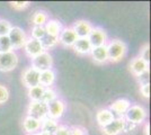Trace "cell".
<instances>
[{"label": "cell", "instance_id": "obj_3", "mask_svg": "<svg viewBox=\"0 0 151 135\" xmlns=\"http://www.w3.org/2000/svg\"><path fill=\"white\" fill-rule=\"evenodd\" d=\"M18 64V55L16 52L9 51L0 53V71L9 72L13 71Z\"/></svg>", "mask_w": 151, "mask_h": 135}, {"label": "cell", "instance_id": "obj_35", "mask_svg": "<svg viewBox=\"0 0 151 135\" xmlns=\"http://www.w3.org/2000/svg\"><path fill=\"white\" fill-rule=\"evenodd\" d=\"M53 135H69V127L65 125H59V127Z\"/></svg>", "mask_w": 151, "mask_h": 135}, {"label": "cell", "instance_id": "obj_7", "mask_svg": "<svg viewBox=\"0 0 151 135\" xmlns=\"http://www.w3.org/2000/svg\"><path fill=\"white\" fill-rule=\"evenodd\" d=\"M124 123H125L124 117H117V118L115 117L109 124L101 127V132L104 135H119L123 132Z\"/></svg>", "mask_w": 151, "mask_h": 135}, {"label": "cell", "instance_id": "obj_27", "mask_svg": "<svg viewBox=\"0 0 151 135\" xmlns=\"http://www.w3.org/2000/svg\"><path fill=\"white\" fill-rule=\"evenodd\" d=\"M9 51H13V49H12V44H10L8 36H0V53Z\"/></svg>", "mask_w": 151, "mask_h": 135}, {"label": "cell", "instance_id": "obj_33", "mask_svg": "<svg viewBox=\"0 0 151 135\" xmlns=\"http://www.w3.org/2000/svg\"><path fill=\"white\" fill-rule=\"evenodd\" d=\"M141 59H143L145 62H148L149 63V61H150V47H149V45H145V47H143V50H142V53H141Z\"/></svg>", "mask_w": 151, "mask_h": 135}, {"label": "cell", "instance_id": "obj_34", "mask_svg": "<svg viewBox=\"0 0 151 135\" xmlns=\"http://www.w3.org/2000/svg\"><path fill=\"white\" fill-rule=\"evenodd\" d=\"M69 135H86V132L81 127L73 126V127L69 129Z\"/></svg>", "mask_w": 151, "mask_h": 135}, {"label": "cell", "instance_id": "obj_36", "mask_svg": "<svg viewBox=\"0 0 151 135\" xmlns=\"http://www.w3.org/2000/svg\"><path fill=\"white\" fill-rule=\"evenodd\" d=\"M135 127H137V124L129 122V121H125V123H124V129H123V132H124V133H130V132H132L133 129H135Z\"/></svg>", "mask_w": 151, "mask_h": 135}, {"label": "cell", "instance_id": "obj_18", "mask_svg": "<svg viewBox=\"0 0 151 135\" xmlns=\"http://www.w3.org/2000/svg\"><path fill=\"white\" fill-rule=\"evenodd\" d=\"M115 118V115L112 110L109 109H101L98 110L97 115H96V119H97V123L98 125L104 127L105 125L109 124V123L113 121Z\"/></svg>", "mask_w": 151, "mask_h": 135}, {"label": "cell", "instance_id": "obj_23", "mask_svg": "<svg viewBox=\"0 0 151 135\" xmlns=\"http://www.w3.org/2000/svg\"><path fill=\"white\" fill-rule=\"evenodd\" d=\"M40 42H41V44H42V46H43L44 50L45 49L49 50V49L54 47V46L59 43V39L55 37V36H52V35H49V34H45L44 36L40 39Z\"/></svg>", "mask_w": 151, "mask_h": 135}, {"label": "cell", "instance_id": "obj_22", "mask_svg": "<svg viewBox=\"0 0 151 135\" xmlns=\"http://www.w3.org/2000/svg\"><path fill=\"white\" fill-rule=\"evenodd\" d=\"M23 127L27 133H34V132H36L41 129V122L33 118V117L27 116L23 122Z\"/></svg>", "mask_w": 151, "mask_h": 135}, {"label": "cell", "instance_id": "obj_32", "mask_svg": "<svg viewBox=\"0 0 151 135\" xmlns=\"http://www.w3.org/2000/svg\"><path fill=\"white\" fill-rule=\"evenodd\" d=\"M149 79H150V77H149V71H147V72H145V73H142V74L138 76V80L141 86L147 84H150V82H149Z\"/></svg>", "mask_w": 151, "mask_h": 135}, {"label": "cell", "instance_id": "obj_15", "mask_svg": "<svg viewBox=\"0 0 151 135\" xmlns=\"http://www.w3.org/2000/svg\"><path fill=\"white\" fill-rule=\"evenodd\" d=\"M91 56L93 60L97 63H105L108 61V55H107V46L106 45H101V46H97V47H93L91 49Z\"/></svg>", "mask_w": 151, "mask_h": 135}, {"label": "cell", "instance_id": "obj_12", "mask_svg": "<svg viewBox=\"0 0 151 135\" xmlns=\"http://www.w3.org/2000/svg\"><path fill=\"white\" fill-rule=\"evenodd\" d=\"M72 29L75 31L78 39H86L89 36V34L93 29V26L87 20H78L75 23Z\"/></svg>", "mask_w": 151, "mask_h": 135}, {"label": "cell", "instance_id": "obj_14", "mask_svg": "<svg viewBox=\"0 0 151 135\" xmlns=\"http://www.w3.org/2000/svg\"><path fill=\"white\" fill-rule=\"evenodd\" d=\"M130 68H131V71L138 77L140 74H142V73H145L147 71H149V63L145 62L143 59L135 58L132 60V62L130 64Z\"/></svg>", "mask_w": 151, "mask_h": 135}, {"label": "cell", "instance_id": "obj_31", "mask_svg": "<svg viewBox=\"0 0 151 135\" xmlns=\"http://www.w3.org/2000/svg\"><path fill=\"white\" fill-rule=\"evenodd\" d=\"M10 5L16 10H23L28 7L29 2L28 1H13V2H10Z\"/></svg>", "mask_w": 151, "mask_h": 135}, {"label": "cell", "instance_id": "obj_19", "mask_svg": "<svg viewBox=\"0 0 151 135\" xmlns=\"http://www.w3.org/2000/svg\"><path fill=\"white\" fill-rule=\"evenodd\" d=\"M73 50H75L78 54H88L91 51V45L89 43L88 37L86 39H78L76 41V43L72 45Z\"/></svg>", "mask_w": 151, "mask_h": 135}, {"label": "cell", "instance_id": "obj_17", "mask_svg": "<svg viewBox=\"0 0 151 135\" xmlns=\"http://www.w3.org/2000/svg\"><path fill=\"white\" fill-rule=\"evenodd\" d=\"M130 106H131V104L130 101L127 100V99H117V100H115L112 105H111V107H109V110H112L114 113H116V114H119L121 117H123V115L126 113V110L130 108Z\"/></svg>", "mask_w": 151, "mask_h": 135}, {"label": "cell", "instance_id": "obj_8", "mask_svg": "<svg viewBox=\"0 0 151 135\" xmlns=\"http://www.w3.org/2000/svg\"><path fill=\"white\" fill-rule=\"evenodd\" d=\"M22 81H23L24 86H26L28 89L33 88V87H36L40 84V72L32 66L27 68L23 72Z\"/></svg>", "mask_w": 151, "mask_h": 135}, {"label": "cell", "instance_id": "obj_13", "mask_svg": "<svg viewBox=\"0 0 151 135\" xmlns=\"http://www.w3.org/2000/svg\"><path fill=\"white\" fill-rule=\"evenodd\" d=\"M58 39H59V42L64 46H72L78 39V36L76 35L72 27H68V28H63Z\"/></svg>", "mask_w": 151, "mask_h": 135}, {"label": "cell", "instance_id": "obj_20", "mask_svg": "<svg viewBox=\"0 0 151 135\" xmlns=\"http://www.w3.org/2000/svg\"><path fill=\"white\" fill-rule=\"evenodd\" d=\"M44 28L46 34L52 35V36H55V37H59L60 33L62 31V25H61L60 21L52 19L46 21V24L44 25Z\"/></svg>", "mask_w": 151, "mask_h": 135}, {"label": "cell", "instance_id": "obj_30", "mask_svg": "<svg viewBox=\"0 0 151 135\" xmlns=\"http://www.w3.org/2000/svg\"><path fill=\"white\" fill-rule=\"evenodd\" d=\"M9 98V90L7 87L0 84V105L5 104Z\"/></svg>", "mask_w": 151, "mask_h": 135}, {"label": "cell", "instance_id": "obj_9", "mask_svg": "<svg viewBox=\"0 0 151 135\" xmlns=\"http://www.w3.org/2000/svg\"><path fill=\"white\" fill-rule=\"evenodd\" d=\"M88 41L91 47H97V46H101V45H106V41H107V34L106 32L103 29V28H99V27H96L91 29V32L88 36Z\"/></svg>", "mask_w": 151, "mask_h": 135}, {"label": "cell", "instance_id": "obj_16", "mask_svg": "<svg viewBox=\"0 0 151 135\" xmlns=\"http://www.w3.org/2000/svg\"><path fill=\"white\" fill-rule=\"evenodd\" d=\"M54 80H55V73L52 69L40 72V86L44 88H50L54 84Z\"/></svg>", "mask_w": 151, "mask_h": 135}, {"label": "cell", "instance_id": "obj_6", "mask_svg": "<svg viewBox=\"0 0 151 135\" xmlns=\"http://www.w3.org/2000/svg\"><path fill=\"white\" fill-rule=\"evenodd\" d=\"M28 116L33 117L37 121H42L47 116V105L42 101H31L28 105V109H27Z\"/></svg>", "mask_w": 151, "mask_h": 135}, {"label": "cell", "instance_id": "obj_37", "mask_svg": "<svg viewBox=\"0 0 151 135\" xmlns=\"http://www.w3.org/2000/svg\"><path fill=\"white\" fill-rule=\"evenodd\" d=\"M141 94L145 98H149L150 97V84H147L141 86Z\"/></svg>", "mask_w": 151, "mask_h": 135}, {"label": "cell", "instance_id": "obj_4", "mask_svg": "<svg viewBox=\"0 0 151 135\" xmlns=\"http://www.w3.org/2000/svg\"><path fill=\"white\" fill-rule=\"evenodd\" d=\"M8 39L10 41L12 49L19 50V49L24 47L26 41H27V36H26V33L20 27L15 26V27H12L10 32L8 34Z\"/></svg>", "mask_w": 151, "mask_h": 135}, {"label": "cell", "instance_id": "obj_25", "mask_svg": "<svg viewBox=\"0 0 151 135\" xmlns=\"http://www.w3.org/2000/svg\"><path fill=\"white\" fill-rule=\"evenodd\" d=\"M44 87L42 86H36V87H33L28 89V97L32 99V101H38L41 100V97L43 95V91H44Z\"/></svg>", "mask_w": 151, "mask_h": 135}, {"label": "cell", "instance_id": "obj_38", "mask_svg": "<svg viewBox=\"0 0 151 135\" xmlns=\"http://www.w3.org/2000/svg\"><path fill=\"white\" fill-rule=\"evenodd\" d=\"M40 135H52L50 133H46V132H41V133H38Z\"/></svg>", "mask_w": 151, "mask_h": 135}, {"label": "cell", "instance_id": "obj_2", "mask_svg": "<svg viewBox=\"0 0 151 135\" xmlns=\"http://www.w3.org/2000/svg\"><path fill=\"white\" fill-rule=\"evenodd\" d=\"M53 65V59L49 52H42L36 56L32 58V68H34L38 72L49 70Z\"/></svg>", "mask_w": 151, "mask_h": 135}, {"label": "cell", "instance_id": "obj_11", "mask_svg": "<svg viewBox=\"0 0 151 135\" xmlns=\"http://www.w3.org/2000/svg\"><path fill=\"white\" fill-rule=\"evenodd\" d=\"M24 49H25L26 54L29 58H34L38 54H41L42 52H44V49L41 44V42L38 39H33V37L27 39L25 45H24Z\"/></svg>", "mask_w": 151, "mask_h": 135}, {"label": "cell", "instance_id": "obj_1", "mask_svg": "<svg viewBox=\"0 0 151 135\" xmlns=\"http://www.w3.org/2000/svg\"><path fill=\"white\" fill-rule=\"evenodd\" d=\"M107 46V55L108 60L112 62H119L124 58L126 51H127V46L123 41L120 39H114Z\"/></svg>", "mask_w": 151, "mask_h": 135}, {"label": "cell", "instance_id": "obj_5", "mask_svg": "<svg viewBox=\"0 0 151 135\" xmlns=\"http://www.w3.org/2000/svg\"><path fill=\"white\" fill-rule=\"evenodd\" d=\"M147 117V110L139 105H134V106H130V108L126 110L124 114V119L129 121L134 124H140Z\"/></svg>", "mask_w": 151, "mask_h": 135}, {"label": "cell", "instance_id": "obj_26", "mask_svg": "<svg viewBox=\"0 0 151 135\" xmlns=\"http://www.w3.org/2000/svg\"><path fill=\"white\" fill-rule=\"evenodd\" d=\"M54 99H57V92L52 89V88H45L40 101H42V103H44L47 105V104H50L51 101H53Z\"/></svg>", "mask_w": 151, "mask_h": 135}, {"label": "cell", "instance_id": "obj_39", "mask_svg": "<svg viewBox=\"0 0 151 135\" xmlns=\"http://www.w3.org/2000/svg\"><path fill=\"white\" fill-rule=\"evenodd\" d=\"M32 135H40V134H38V133H36V134H32Z\"/></svg>", "mask_w": 151, "mask_h": 135}, {"label": "cell", "instance_id": "obj_21", "mask_svg": "<svg viewBox=\"0 0 151 135\" xmlns=\"http://www.w3.org/2000/svg\"><path fill=\"white\" fill-rule=\"evenodd\" d=\"M59 127V124L55 119H52L49 116H46L44 119L41 121V132H46V133H50V134H54L55 131Z\"/></svg>", "mask_w": 151, "mask_h": 135}, {"label": "cell", "instance_id": "obj_29", "mask_svg": "<svg viewBox=\"0 0 151 135\" xmlns=\"http://www.w3.org/2000/svg\"><path fill=\"white\" fill-rule=\"evenodd\" d=\"M12 27L13 26L10 25V23L8 20L0 19V36H8Z\"/></svg>", "mask_w": 151, "mask_h": 135}, {"label": "cell", "instance_id": "obj_24", "mask_svg": "<svg viewBox=\"0 0 151 135\" xmlns=\"http://www.w3.org/2000/svg\"><path fill=\"white\" fill-rule=\"evenodd\" d=\"M32 19L34 26H44L47 21V14L43 10H37L34 13Z\"/></svg>", "mask_w": 151, "mask_h": 135}, {"label": "cell", "instance_id": "obj_28", "mask_svg": "<svg viewBox=\"0 0 151 135\" xmlns=\"http://www.w3.org/2000/svg\"><path fill=\"white\" fill-rule=\"evenodd\" d=\"M45 34H46V32H45L44 26H34V27H33V29H32V36L31 37L40 41V39L44 36Z\"/></svg>", "mask_w": 151, "mask_h": 135}, {"label": "cell", "instance_id": "obj_10", "mask_svg": "<svg viewBox=\"0 0 151 135\" xmlns=\"http://www.w3.org/2000/svg\"><path fill=\"white\" fill-rule=\"evenodd\" d=\"M65 109V105L61 99H54L53 101L47 104V116L52 119H59L61 118Z\"/></svg>", "mask_w": 151, "mask_h": 135}]
</instances>
